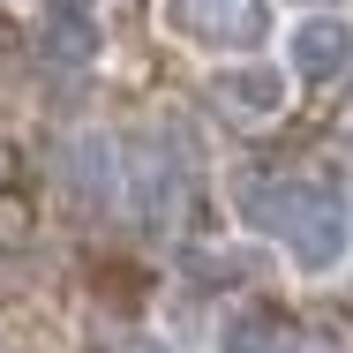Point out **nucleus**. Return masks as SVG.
<instances>
[{"label":"nucleus","mask_w":353,"mask_h":353,"mask_svg":"<svg viewBox=\"0 0 353 353\" xmlns=\"http://www.w3.org/2000/svg\"><path fill=\"white\" fill-rule=\"evenodd\" d=\"M233 218L256 241H271L285 256V271L308 285L353 271V196L331 173H241Z\"/></svg>","instance_id":"1"},{"label":"nucleus","mask_w":353,"mask_h":353,"mask_svg":"<svg viewBox=\"0 0 353 353\" xmlns=\"http://www.w3.org/2000/svg\"><path fill=\"white\" fill-rule=\"evenodd\" d=\"M279 68L293 75V90H339L353 75V15L331 8H293L279 30Z\"/></svg>","instance_id":"2"},{"label":"nucleus","mask_w":353,"mask_h":353,"mask_svg":"<svg viewBox=\"0 0 353 353\" xmlns=\"http://www.w3.org/2000/svg\"><path fill=\"white\" fill-rule=\"evenodd\" d=\"M165 23H173V38L181 46H196V53H263V38H271V0H165Z\"/></svg>","instance_id":"3"},{"label":"nucleus","mask_w":353,"mask_h":353,"mask_svg":"<svg viewBox=\"0 0 353 353\" xmlns=\"http://www.w3.org/2000/svg\"><path fill=\"white\" fill-rule=\"evenodd\" d=\"M211 98H218V113H233L248 128H271L293 105V75L279 68V53H225L211 68Z\"/></svg>","instance_id":"4"},{"label":"nucleus","mask_w":353,"mask_h":353,"mask_svg":"<svg viewBox=\"0 0 353 353\" xmlns=\"http://www.w3.org/2000/svg\"><path fill=\"white\" fill-rule=\"evenodd\" d=\"M105 53V0H38V61L90 68Z\"/></svg>","instance_id":"5"},{"label":"nucleus","mask_w":353,"mask_h":353,"mask_svg":"<svg viewBox=\"0 0 353 353\" xmlns=\"http://www.w3.org/2000/svg\"><path fill=\"white\" fill-rule=\"evenodd\" d=\"M61 181H68V196L83 203V211H113V196H121V150H113V136H98V128L68 136Z\"/></svg>","instance_id":"6"},{"label":"nucleus","mask_w":353,"mask_h":353,"mask_svg":"<svg viewBox=\"0 0 353 353\" xmlns=\"http://www.w3.org/2000/svg\"><path fill=\"white\" fill-rule=\"evenodd\" d=\"M218 353H285V331L271 308H233L225 331H218Z\"/></svg>","instance_id":"7"},{"label":"nucleus","mask_w":353,"mask_h":353,"mask_svg":"<svg viewBox=\"0 0 353 353\" xmlns=\"http://www.w3.org/2000/svg\"><path fill=\"white\" fill-rule=\"evenodd\" d=\"M293 353H353V331L346 323H316V331H301Z\"/></svg>","instance_id":"8"},{"label":"nucleus","mask_w":353,"mask_h":353,"mask_svg":"<svg viewBox=\"0 0 353 353\" xmlns=\"http://www.w3.org/2000/svg\"><path fill=\"white\" fill-rule=\"evenodd\" d=\"M339 150L353 158V98H346V113H339Z\"/></svg>","instance_id":"9"},{"label":"nucleus","mask_w":353,"mask_h":353,"mask_svg":"<svg viewBox=\"0 0 353 353\" xmlns=\"http://www.w3.org/2000/svg\"><path fill=\"white\" fill-rule=\"evenodd\" d=\"M136 353H181V346H165V339H143V346Z\"/></svg>","instance_id":"10"},{"label":"nucleus","mask_w":353,"mask_h":353,"mask_svg":"<svg viewBox=\"0 0 353 353\" xmlns=\"http://www.w3.org/2000/svg\"><path fill=\"white\" fill-rule=\"evenodd\" d=\"M293 8H331V0H293Z\"/></svg>","instance_id":"11"},{"label":"nucleus","mask_w":353,"mask_h":353,"mask_svg":"<svg viewBox=\"0 0 353 353\" xmlns=\"http://www.w3.org/2000/svg\"><path fill=\"white\" fill-rule=\"evenodd\" d=\"M23 8H38V0H23Z\"/></svg>","instance_id":"12"}]
</instances>
